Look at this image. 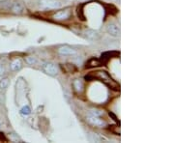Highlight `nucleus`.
I'll return each mask as SVG.
<instances>
[{"instance_id":"f257e3e1","label":"nucleus","mask_w":174,"mask_h":143,"mask_svg":"<svg viewBox=\"0 0 174 143\" xmlns=\"http://www.w3.org/2000/svg\"><path fill=\"white\" fill-rule=\"evenodd\" d=\"M0 9L9 11L16 15H21L25 12L24 6L18 0H2L0 1Z\"/></svg>"},{"instance_id":"f03ea898","label":"nucleus","mask_w":174,"mask_h":143,"mask_svg":"<svg viewBox=\"0 0 174 143\" xmlns=\"http://www.w3.org/2000/svg\"><path fill=\"white\" fill-rule=\"evenodd\" d=\"M40 6L45 10H53L60 8L62 2L60 0H40Z\"/></svg>"},{"instance_id":"7ed1b4c3","label":"nucleus","mask_w":174,"mask_h":143,"mask_svg":"<svg viewBox=\"0 0 174 143\" xmlns=\"http://www.w3.org/2000/svg\"><path fill=\"white\" fill-rule=\"evenodd\" d=\"M42 68L45 74H48L49 75H51V76H55L59 74V69H58L57 66L53 63H50V62L45 63L42 66Z\"/></svg>"},{"instance_id":"20e7f679","label":"nucleus","mask_w":174,"mask_h":143,"mask_svg":"<svg viewBox=\"0 0 174 143\" xmlns=\"http://www.w3.org/2000/svg\"><path fill=\"white\" fill-rule=\"evenodd\" d=\"M94 76H95V78H97V79H99L100 80L103 81L104 83L108 84V85H110V86L116 85V84L114 83V81L111 79L110 76H109L106 72H97L96 74H94Z\"/></svg>"},{"instance_id":"39448f33","label":"nucleus","mask_w":174,"mask_h":143,"mask_svg":"<svg viewBox=\"0 0 174 143\" xmlns=\"http://www.w3.org/2000/svg\"><path fill=\"white\" fill-rule=\"evenodd\" d=\"M72 15V12L70 9H65L62 11H59V12H57L56 14L53 15V18L55 20H66L68 19Z\"/></svg>"},{"instance_id":"423d86ee","label":"nucleus","mask_w":174,"mask_h":143,"mask_svg":"<svg viewBox=\"0 0 174 143\" xmlns=\"http://www.w3.org/2000/svg\"><path fill=\"white\" fill-rule=\"evenodd\" d=\"M88 120V122L93 125V126H95V127H100V128H103V127H106L107 126V123H106V121L101 119L100 117H97V116H89L87 118Z\"/></svg>"},{"instance_id":"0eeeda50","label":"nucleus","mask_w":174,"mask_h":143,"mask_svg":"<svg viewBox=\"0 0 174 143\" xmlns=\"http://www.w3.org/2000/svg\"><path fill=\"white\" fill-rule=\"evenodd\" d=\"M58 52L63 56H74L77 53V51L75 49H73L71 47H68V46L61 47L59 49H58Z\"/></svg>"},{"instance_id":"6e6552de","label":"nucleus","mask_w":174,"mask_h":143,"mask_svg":"<svg viewBox=\"0 0 174 143\" xmlns=\"http://www.w3.org/2000/svg\"><path fill=\"white\" fill-rule=\"evenodd\" d=\"M107 32L111 37H118L120 35V28L117 24L109 23L107 27Z\"/></svg>"},{"instance_id":"1a4fd4ad","label":"nucleus","mask_w":174,"mask_h":143,"mask_svg":"<svg viewBox=\"0 0 174 143\" xmlns=\"http://www.w3.org/2000/svg\"><path fill=\"white\" fill-rule=\"evenodd\" d=\"M10 68L13 72H17L19 71L22 68V62L20 59H15L14 61H12V63L10 64Z\"/></svg>"},{"instance_id":"9d476101","label":"nucleus","mask_w":174,"mask_h":143,"mask_svg":"<svg viewBox=\"0 0 174 143\" xmlns=\"http://www.w3.org/2000/svg\"><path fill=\"white\" fill-rule=\"evenodd\" d=\"M74 85V88L76 92H81L83 90V82L81 81L80 79H76L73 83Z\"/></svg>"},{"instance_id":"9b49d317","label":"nucleus","mask_w":174,"mask_h":143,"mask_svg":"<svg viewBox=\"0 0 174 143\" xmlns=\"http://www.w3.org/2000/svg\"><path fill=\"white\" fill-rule=\"evenodd\" d=\"M85 36L90 40H94V39L98 38V33L94 30H86L85 31Z\"/></svg>"},{"instance_id":"f8f14e48","label":"nucleus","mask_w":174,"mask_h":143,"mask_svg":"<svg viewBox=\"0 0 174 143\" xmlns=\"http://www.w3.org/2000/svg\"><path fill=\"white\" fill-rule=\"evenodd\" d=\"M8 85H9V79L7 78L2 79L1 80H0V89L1 90L6 89V88L8 87Z\"/></svg>"},{"instance_id":"ddd939ff","label":"nucleus","mask_w":174,"mask_h":143,"mask_svg":"<svg viewBox=\"0 0 174 143\" xmlns=\"http://www.w3.org/2000/svg\"><path fill=\"white\" fill-rule=\"evenodd\" d=\"M103 113L102 110H99V109H92L89 112V116H97V117H100L102 116Z\"/></svg>"},{"instance_id":"4468645a","label":"nucleus","mask_w":174,"mask_h":143,"mask_svg":"<svg viewBox=\"0 0 174 143\" xmlns=\"http://www.w3.org/2000/svg\"><path fill=\"white\" fill-rule=\"evenodd\" d=\"M20 113H21L22 115H24V116H27V115H29V114L31 113V109H30V107H29L28 105H25V106H23V107L21 108Z\"/></svg>"},{"instance_id":"2eb2a0df","label":"nucleus","mask_w":174,"mask_h":143,"mask_svg":"<svg viewBox=\"0 0 174 143\" xmlns=\"http://www.w3.org/2000/svg\"><path fill=\"white\" fill-rule=\"evenodd\" d=\"M25 62L28 65H35L37 63V59H36V57H34V56H27L25 58Z\"/></svg>"},{"instance_id":"dca6fc26","label":"nucleus","mask_w":174,"mask_h":143,"mask_svg":"<svg viewBox=\"0 0 174 143\" xmlns=\"http://www.w3.org/2000/svg\"><path fill=\"white\" fill-rule=\"evenodd\" d=\"M100 65V61L97 60V59H91L89 62H88V66L89 67H94V66H99Z\"/></svg>"},{"instance_id":"f3484780","label":"nucleus","mask_w":174,"mask_h":143,"mask_svg":"<svg viewBox=\"0 0 174 143\" xmlns=\"http://www.w3.org/2000/svg\"><path fill=\"white\" fill-rule=\"evenodd\" d=\"M6 73V70H5V67L2 65V64H0V78H1L2 75H4Z\"/></svg>"},{"instance_id":"a211bd4d","label":"nucleus","mask_w":174,"mask_h":143,"mask_svg":"<svg viewBox=\"0 0 174 143\" xmlns=\"http://www.w3.org/2000/svg\"><path fill=\"white\" fill-rule=\"evenodd\" d=\"M0 127H1V122H0Z\"/></svg>"}]
</instances>
